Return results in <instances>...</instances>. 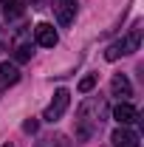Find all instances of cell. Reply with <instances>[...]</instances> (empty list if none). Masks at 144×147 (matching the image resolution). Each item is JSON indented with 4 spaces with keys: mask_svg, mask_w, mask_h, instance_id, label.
<instances>
[{
    "mask_svg": "<svg viewBox=\"0 0 144 147\" xmlns=\"http://www.w3.org/2000/svg\"><path fill=\"white\" fill-rule=\"evenodd\" d=\"M105 116H108V102L105 99H99V96L85 99L82 108H79V119H76V136L79 139H90L96 130L102 127Z\"/></svg>",
    "mask_w": 144,
    "mask_h": 147,
    "instance_id": "obj_1",
    "label": "cell"
},
{
    "mask_svg": "<svg viewBox=\"0 0 144 147\" xmlns=\"http://www.w3.org/2000/svg\"><path fill=\"white\" fill-rule=\"evenodd\" d=\"M139 42H141V28H133L124 40H119V42H113L108 51H105V59L108 62H116L119 57L124 54H133V51H139Z\"/></svg>",
    "mask_w": 144,
    "mask_h": 147,
    "instance_id": "obj_2",
    "label": "cell"
},
{
    "mask_svg": "<svg viewBox=\"0 0 144 147\" xmlns=\"http://www.w3.org/2000/svg\"><path fill=\"white\" fill-rule=\"evenodd\" d=\"M68 105H71V93L65 91V88H59V91L54 93V99L48 102L42 119H45V122H57V119H62V113L68 110Z\"/></svg>",
    "mask_w": 144,
    "mask_h": 147,
    "instance_id": "obj_3",
    "label": "cell"
},
{
    "mask_svg": "<svg viewBox=\"0 0 144 147\" xmlns=\"http://www.w3.org/2000/svg\"><path fill=\"white\" fill-rule=\"evenodd\" d=\"M54 17L59 26H71L76 17V0H54Z\"/></svg>",
    "mask_w": 144,
    "mask_h": 147,
    "instance_id": "obj_4",
    "label": "cell"
},
{
    "mask_svg": "<svg viewBox=\"0 0 144 147\" xmlns=\"http://www.w3.org/2000/svg\"><path fill=\"white\" fill-rule=\"evenodd\" d=\"M34 37H37V42L42 45V48H54L57 45V28L51 26V23H37V28H34Z\"/></svg>",
    "mask_w": 144,
    "mask_h": 147,
    "instance_id": "obj_5",
    "label": "cell"
},
{
    "mask_svg": "<svg viewBox=\"0 0 144 147\" xmlns=\"http://www.w3.org/2000/svg\"><path fill=\"white\" fill-rule=\"evenodd\" d=\"M110 142H113V147H139V136H136L133 130H127L124 125H122L119 130H113Z\"/></svg>",
    "mask_w": 144,
    "mask_h": 147,
    "instance_id": "obj_6",
    "label": "cell"
},
{
    "mask_svg": "<svg viewBox=\"0 0 144 147\" xmlns=\"http://www.w3.org/2000/svg\"><path fill=\"white\" fill-rule=\"evenodd\" d=\"M113 119H116L119 125H133V122L139 119V110L133 108V105H127V102H119V105L113 108Z\"/></svg>",
    "mask_w": 144,
    "mask_h": 147,
    "instance_id": "obj_7",
    "label": "cell"
},
{
    "mask_svg": "<svg viewBox=\"0 0 144 147\" xmlns=\"http://www.w3.org/2000/svg\"><path fill=\"white\" fill-rule=\"evenodd\" d=\"M110 91H113V96L127 99V96H133V85H130V79H127L124 74H116V76L110 79Z\"/></svg>",
    "mask_w": 144,
    "mask_h": 147,
    "instance_id": "obj_8",
    "label": "cell"
},
{
    "mask_svg": "<svg viewBox=\"0 0 144 147\" xmlns=\"http://www.w3.org/2000/svg\"><path fill=\"white\" fill-rule=\"evenodd\" d=\"M17 79H20L17 65H11V62H3V65H0V88H9V85H14Z\"/></svg>",
    "mask_w": 144,
    "mask_h": 147,
    "instance_id": "obj_9",
    "label": "cell"
},
{
    "mask_svg": "<svg viewBox=\"0 0 144 147\" xmlns=\"http://www.w3.org/2000/svg\"><path fill=\"white\" fill-rule=\"evenodd\" d=\"M3 14L6 20H14L23 14V0H3Z\"/></svg>",
    "mask_w": 144,
    "mask_h": 147,
    "instance_id": "obj_10",
    "label": "cell"
},
{
    "mask_svg": "<svg viewBox=\"0 0 144 147\" xmlns=\"http://www.w3.org/2000/svg\"><path fill=\"white\" fill-rule=\"evenodd\" d=\"M93 85H96V74H88V76H82V79H79V93L93 91Z\"/></svg>",
    "mask_w": 144,
    "mask_h": 147,
    "instance_id": "obj_11",
    "label": "cell"
},
{
    "mask_svg": "<svg viewBox=\"0 0 144 147\" xmlns=\"http://www.w3.org/2000/svg\"><path fill=\"white\" fill-rule=\"evenodd\" d=\"M14 59H17V62L31 59V45H17V48H14Z\"/></svg>",
    "mask_w": 144,
    "mask_h": 147,
    "instance_id": "obj_12",
    "label": "cell"
},
{
    "mask_svg": "<svg viewBox=\"0 0 144 147\" xmlns=\"http://www.w3.org/2000/svg\"><path fill=\"white\" fill-rule=\"evenodd\" d=\"M23 130H26V133H34V130H37V122H34V119H28V122L23 125Z\"/></svg>",
    "mask_w": 144,
    "mask_h": 147,
    "instance_id": "obj_13",
    "label": "cell"
},
{
    "mask_svg": "<svg viewBox=\"0 0 144 147\" xmlns=\"http://www.w3.org/2000/svg\"><path fill=\"white\" fill-rule=\"evenodd\" d=\"M3 147H14V144H3Z\"/></svg>",
    "mask_w": 144,
    "mask_h": 147,
    "instance_id": "obj_14",
    "label": "cell"
}]
</instances>
